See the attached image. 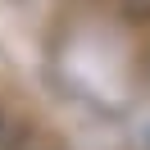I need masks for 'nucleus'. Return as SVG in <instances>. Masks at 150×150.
I'll return each mask as SVG.
<instances>
[{"instance_id":"f257e3e1","label":"nucleus","mask_w":150,"mask_h":150,"mask_svg":"<svg viewBox=\"0 0 150 150\" xmlns=\"http://www.w3.org/2000/svg\"><path fill=\"white\" fill-rule=\"evenodd\" d=\"M0 132H5V114H0Z\"/></svg>"}]
</instances>
